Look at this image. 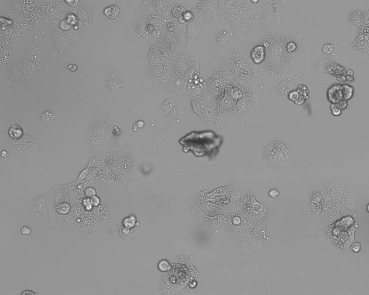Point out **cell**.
Here are the masks:
<instances>
[{
	"label": "cell",
	"mask_w": 369,
	"mask_h": 295,
	"mask_svg": "<svg viewBox=\"0 0 369 295\" xmlns=\"http://www.w3.org/2000/svg\"><path fill=\"white\" fill-rule=\"evenodd\" d=\"M288 149L282 142L274 141L270 142L265 149L266 157L274 163L279 162L286 159L288 155Z\"/></svg>",
	"instance_id": "obj_1"
},
{
	"label": "cell",
	"mask_w": 369,
	"mask_h": 295,
	"mask_svg": "<svg viewBox=\"0 0 369 295\" xmlns=\"http://www.w3.org/2000/svg\"><path fill=\"white\" fill-rule=\"evenodd\" d=\"M369 17V12L365 10H354L348 14V21L350 24L359 27L365 20Z\"/></svg>",
	"instance_id": "obj_2"
},
{
	"label": "cell",
	"mask_w": 369,
	"mask_h": 295,
	"mask_svg": "<svg viewBox=\"0 0 369 295\" xmlns=\"http://www.w3.org/2000/svg\"><path fill=\"white\" fill-rule=\"evenodd\" d=\"M328 99L332 104H336L342 100H344L343 98L342 85L335 84L331 86L328 90Z\"/></svg>",
	"instance_id": "obj_3"
},
{
	"label": "cell",
	"mask_w": 369,
	"mask_h": 295,
	"mask_svg": "<svg viewBox=\"0 0 369 295\" xmlns=\"http://www.w3.org/2000/svg\"><path fill=\"white\" fill-rule=\"evenodd\" d=\"M265 57L264 47L263 46L255 47L251 52L252 60L256 64H260L263 61Z\"/></svg>",
	"instance_id": "obj_4"
},
{
	"label": "cell",
	"mask_w": 369,
	"mask_h": 295,
	"mask_svg": "<svg viewBox=\"0 0 369 295\" xmlns=\"http://www.w3.org/2000/svg\"><path fill=\"white\" fill-rule=\"evenodd\" d=\"M296 91L299 94V98L295 103L298 105H302L309 98V90L305 85L300 84L298 86Z\"/></svg>",
	"instance_id": "obj_5"
},
{
	"label": "cell",
	"mask_w": 369,
	"mask_h": 295,
	"mask_svg": "<svg viewBox=\"0 0 369 295\" xmlns=\"http://www.w3.org/2000/svg\"><path fill=\"white\" fill-rule=\"evenodd\" d=\"M120 12V9L118 5L114 4L107 6L104 9L103 13L108 18L113 20L117 18Z\"/></svg>",
	"instance_id": "obj_6"
},
{
	"label": "cell",
	"mask_w": 369,
	"mask_h": 295,
	"mask_svg": "<svg viewBox=\"0 0 369 295\" xmlns=\"http://www.w3.org/2000/svg\"><path fill=\"white\" fill-rule=\"evenodd\" d=\"M342 94L343 100L347 101L353 97L354 94V89L353 87L349 86L348 84H345L342 86Z\"/></svg>",
	"instance_id": "obj_7"
},
{
	"label": "cell",
	"mask_w": 369,
	"mask_h": 295,
	"mask_svg": "<svg viewBox=\"0 0 369 295\" xmlns=\"http://www.w3.org/2000/svg\"><path fill=\"white\" fill-rule=\"evenodd\" d=\"M9 133L12 138H19L23 134V131L21 128L17 125L12 126L9 130Z\"/></svg>",
	"instance_id": "obj_8"
},
{
	"label": "cell",
	"mask_w": 369,
	"mask_h": 295,
	"mask_svg": "<svg viewBox=\"0 0 369 295\" xmlns=\"http://www.w3.org/2000/svg\"><path fill=\"white\" fill-rule=\"evenodd\" d=\"M323 52L326 54H331L334 51V46L332 43L325 44L322 47Z\"/></svg>",
	"instance_id": "obj_9"
},
{
	"label": "cell",
	"mask_w": 369,
	"mask_h": 295,
	"mask_svg": "<svg viewBox=\"0 0 369 295\" xmlns=\"http://www.w3.org/2000/svg\"><path fill=\"white\" fill-rule=\"evenodd\" d=\"M331 110L332 114L334 116H339L342 112V110L336 104H332L331 105Z\"/></svg>",
	"instance_id": "obj_10"
},
{
	"label": "cell",
	"mask_w": 369,
	"mask_h": 295,
	"mask_svg": "<svg viewBox=\"0 0 369 295\" xmlns=\"http://www.w3.org/2000/svg\"><path fill=\"white\" fill-rule=\"evenodd\" d=\"M288 98L290 100L295 103L299 98V94L297 91L296 90L290 92L288 94Z\"/></svg>",
	"instance_id": "obj_11"
},
{
	"label": "cell",
	"mask_w": 369,
	"mask_h": 295,
	"mask_svg": "<svg viewBox=\"0 0 369 295\" xmlns=\"http://www.w3.org/2000/svg\"><path fill=\"white\" fill-rule=\"evenodd\" d=\"M170 265L166 261H162L159 264V269L162 271H166L170 269Z\"/></svg>",
	"instance_id": "obj_12"
},
{
	"label": "cell",
	"mask_w": 369,
	"mask_h": 295,
	"mask_svg": "<svg viewBox=\"0 0 369 295\" xmlns=\"http://www.w3.org/2000/svg\"><path fill=\"white\" fill-rule=\"evenodd\" d=\"M134 222H135V221H134V219L133 217L126 218L123 221V224H124L125 226L128 227V228L132 227L134 225Z\"/></svg>",
	"instance_id": "obj_13"
},
{
	"label": "cell",
	"mask_w": 369,
	"mask_h": 295,
	"mask_svg": "<svg viewBox=\"0 0 369 295\" xmlns=\"http://www.w3.org/2000/svg\"><path fill=\"white\" fill-rule=\"evenodd\" d=\"M53 116V114L51 112L48 111H46L42 114V118L45 120H50V119H51Z\"/></svg>",
	"instance_id": "obj_14"
},
{
	"label": "cell",
	"mask_w": 369,
	"mask_h": 295,
	"mask_svg": "<svg viewBox=\"0 0 369 295\" xmlns=\"http://www.w3.org/2000/svg\"><path fill=\"white\" fill-rule=\"evenodd\" d=\"M20 232L23 235H28L31 233V230L27 227H22L20 229Z\"/></svg>",
	"instance_id": "obj_15"
},
{
	"label": "cell",
	"mask_w": 369,
	"mask_h": 295,
	"mask_svg": "<svg viewBox=\"0 0 369 295\" xmlns=\"http://www.w3.org/2000/svg\"><path fill=\"white\" fill-rule=\"evenodd\" d=\"M278 194H279L277 190H276L275 189H271V190L270 191V192H269V195H270V196L271 197H272V198H276L278 196Z\"/></svg>",
	"instance_id": "obj_16"
},
{
	"label": "cell",
	"mask_w": 369,
	"mask_h": 295,
	"mask_svg": "<svg viewBox=\"0 0 369 295\" xmlns=\"http://www.w3.org/2000/svg\"><path fill=\"white\" fill-rule=\"evenodd\" d=\"M353 250L355 251V252H357L360 250V246L359 244L358 243H355L354 244L353 246Z\"/></svg>",
	"instance_id": "obj_17"
}]
</instances>
